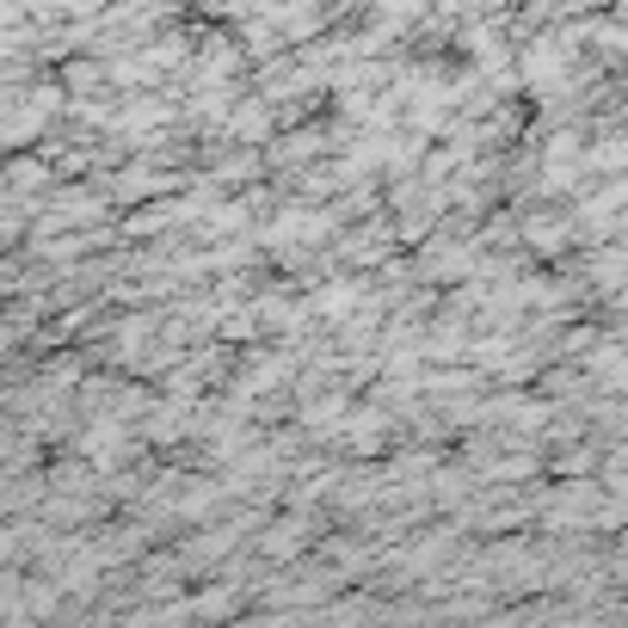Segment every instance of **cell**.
<instances>
[{
	"instance_id": "cell-1",
	"label": "cell",
	"mask_w": 628,
	"mask_h": 628,
	"mask_svg": "<svg viewBox=\"0 0 628 628\" xmlns=\"http://www.w3.org/2000/svg\"><path fill=\"white\" fill-rule=\"evenodd\" d=\"M265 123H272V111H265V105H240V111H235V130H240L247 142L265 137Z\"/></svg>"
}]
</instances>
